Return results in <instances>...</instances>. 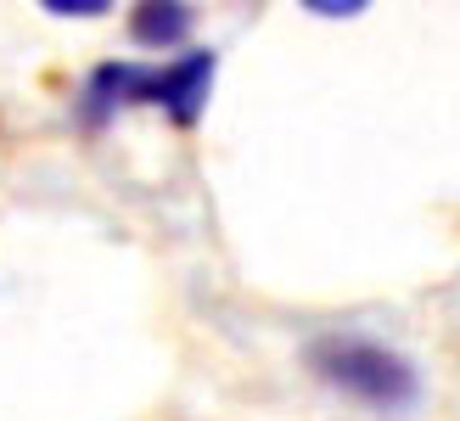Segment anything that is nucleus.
Returning <instances> with one entry per match:
<instances>
[{
    "instance_id": "obj_1",
    "label": "nucleus",
    "mask_w": 460,
    "mask_h": 421,
    "mask_svg": "<svg viewBox=\"0 0 460 421\" xmlns=\"http://www.w3.org/2000/svg\"><path fill=\"white\" fill-rule=\"evenodd\" d=\"M219 51H186L174 62H96L74 96V119L84 130H107L129 107H157L169 124L191 130L214 102Z\"/></svg>"
},
{
    "instance_id": "obj_2",
    "label": "nucleus",
    "mask_w": 460,
    "mask_h": 421,
    "mask_svg": "<svg viewBox=\"0 0 460 421\" xmlns=\"http://www.w3.org/2000/svg\"><path fill=\"white\" fill-rule=\"evenodd\" d=\"M309 371L332 393L354 399L376 416H399L421 405V371L410 365L399 348H387L382 337L365 332H326L309 343Z\"/></svg>"
},
{
    "instance_id": "obj_3",
    "label": "nucleus",
    "mask_w": 460,
    "mask_h": 421,
    "mask_svg": "<svg viewBox=\"0 0 460 421\" xmlns=\"http://www.w3.org/2000/svg\"><path fill=\"white\" fill-rule=\"evenodd\" d=\"M197 29V6L186 0H146V6L129 12V40L141 45V51H174V45H186Z\"/></svg>"
},
{
    "instance_id": "obj_4",
    "label": "nucleus",
    "mask_w": 460,
    "mask_h": 421,
    "mask_svg": "<svg viewBox=\"0 0 460 421\" xmlns=\"http://www.w3.org/2000/svg\"><path fill=\"white\" fill-rule=\"evenodd\" d=\"M45 12H51V17H102L112 6H107V0H45Z\"/></svg>"
},
{
    "instance_id": "obj_5",
    "label": "nucleus",
    "mask_w": 460,
    "mask_h": 421,
    "mask_svg": "<svg viewBox=\"0 0 460 421\" xmlns=\"http://www.w3.org/2000/svg\"><path fill=\"white\" fill-rule=\"evenodd\" d=\"M304 12H314V17H359L365 0H304Z\"/></svg>"
}]
</instances>
